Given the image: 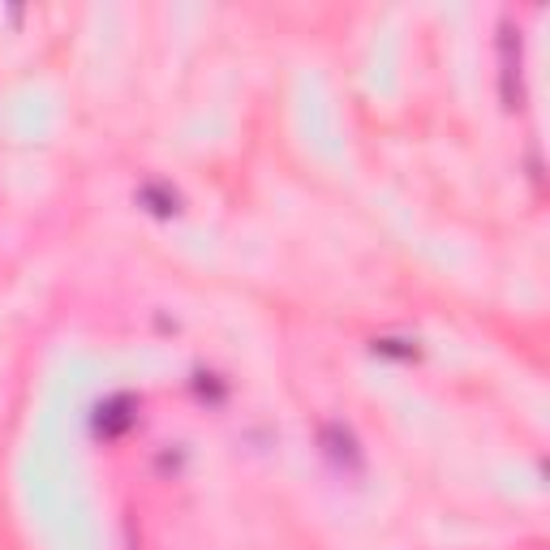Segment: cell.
<instances>
[{"mask_svg":"<svg viewBox=\"0 0 550 550\" xmlns=\"http://www.w3.org/2000/svg\"><path fill=\"white\" fill-rule=\"evenodd\" d=\"M134 417H138L134 395H112V400H103L95 409V430L103 434V439H117V434H125L134 426Z\"/></svg>","mask_w":550,"mask_h":550,"instance_id":"6da1fadb","label":"cell"},{"mask_svg":"<svg viewBox=\"0 0 550 550\" xmlns=\"http://www.w3.org/2000/svg\"><path fill=\"white\" fill-rule=\"evenodd\" d=\"M323 452L332 456L335 465H344V469H361V452H357V439L344 426H323Z\"/></svg>","mask_w":550,"mask_h":550,"instance_id":"7a4b0ae2","label":"cell"},{"mask_svg":"<svg viewBox=\"0 0 550 550\" xmlns=\"http://www.w3.org/2000/svg\"><path fill=\"white\" fill-rule=\"evenodd\" d=\"M138 202L146 207V211H155V216H177L181 211V198L168 190V185H142L138 190Z\"/></svg>","mask_w":550,"mask_h":550,"instance_id":"3957f363","label":"cell"},{"mask_svg":"<svg viewBox=\"0 0 550 550\" xmlns=\"http://www.w3.org/2000/svg\"><path fill=\"white\" fill-rule=\"evenodd\" d=\"M374 353H387V357H417V344H409V340H374Z\"/></svg>","mask_w":550,"mask_h":550,"instance_id":"277c9868","label":"cell"},{"mask_svg":"<svg viewBox=\"0 0 550 550\" xmlns=\"http://www.w3.org/2000/svg\"><path fill=\"white\" fill-rule=\"evenodd\" d=\"M198 395H211V400H219V395H224V387H219L216 383V374H198Z\"/></svg>","mask_w":550,"mask_h":550,"instance_id":"5b68a950","label":"cell"}]
</instances>
